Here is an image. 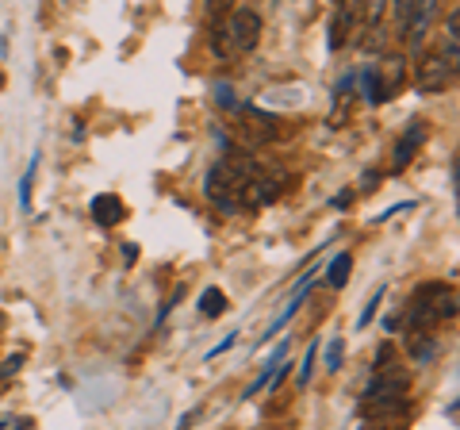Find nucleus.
I'll list each match as a JSON object with an SVG mask.
<instances>
[{
	"instance_id": "1",
	"label": "nucleus",
	"mask_w": 460,
	"mask_h": 430,
	"mask_svg": "<svg viewBox=\"0 0 460 430\" xmlns=\"http://www.w3.org/2000/svg\"><path fill=\"white\" fill-rule=\"evenodd\" d=\"M456 315V292L441 281H426L414 289L411 304H407V323L411 335H434V327Z\"/></svg>"
},
{
	"instance_id": "2",
	"label": "nucleus",
	"mask_w": 460,
	"mask_h": 430,
	"mask_svg": "<svg viewBox=\"0 0 460 430\" xmlns=\"http://www.w3.org/2000/svg\"><path fill=\"white\" fill-rule=\"evenodd\" d=\"M361 85H365V96L372 104H380V100H392L402 85H407V62L399 58V54H387L380 66H368L361 74Z\"/></svg>"
},
{
	"instance_id": "3",
	"label": "nucleus",
	"mask_w": 460,
	"mask_h": 430,
	"mask_svg": "<svg viewBox=\"0 0 460 430\" xmlns=\"http://www.w3.org/2000/svg\"><path fill=\"white\" fill-rule=\"evenodd\" d=\"M261 12H253V8H238V12H230V20L223 27V35L230 39V50H238V54H250L257 42H261Z\"/></svg>"
},
{
	"instance_id": "4",
	"label": "nucleus",
	"mask_w": 460,
	"mask_h": 430,
	"mask_svg": "<svg viewBox=\"0 0 460 430\" xmlns=\"http://www.w3.org/2000/svg\"><path fill=\"white\" fill-rule=\"evenodd\" d=\"M365 20H368V8H361V4H338L334 20H330V47L341 50L345 42L361 31Z\"/></svg>"
},
{
	"instance_id": "5",
	"label": "nucleus",
	"mask_w": 460,
	"mask_h": 430,
	"mask_svg": "<svg viewBox=\"0 0 460 430\" xmlns=\"http://www.w3.org/2000/svg\"><path fill=\"white\" fill-rule=\"evenodd\" d=\"M456 66H449L441 54H429V58L419 62V89L422 93H441L445 85H453Z\"/></svg>"
},
{
	"instance_id": "6",
	"label": "nucleus",
	"mask_w": 460,
	"mask_h": 430,
	"mask_svg": "<svg viewBox=\"0 0 460 430\" xmlns=\"http://www.w3.org/2000/svg\"><path fill=\"white\" fill-rule=\"evenodd\" d=\"M422 142H426V123H411L407 131H402V139L395 142V154H392V174H402V169H407L411 154L419 150Z\"/></svg>"
},
{
	"instance_id": "7",
	"label": "nucleus",
	"mask_w": 460,
	"mask_h": 430,
	"mask_svg": "<svg viewBox=\"0 0 460 430\" xmlns=\"http://www.w3.org/2000/svg\"><path fill=\"white\" fill-rule=\"evenodd\" d=\"M93 215H96V223L115 227L119 219H127V204H123L119 196H96L93 200Z\"/></svg>"
},
{
	"instance_id": "8",
	"label": "nucleus",
	"mask_w": 460,
	"mask_h": 430,
	"mask_svg": "<svg viewBox=\"0 0 460 430\" xmlns=\"http://www.w3.org/2000/svg\"><path fill=\"white\" fill-rule=\"evenodd\" d=\"M456 31H460V12L453 8V12H449V20H445V31H441V50H438V54H441V58L449 62V66H456V42H460V35H456Z\"/></svg>"
},
{
	"instance_id": "9",
	"label": "nucleus",
	"mask_w": 460,
	"mask_h": 430,
	"mask_svg": "<svg viewBox=\"0 0 460 430\" xmlns=\"http://www.w3.org/2000/svg\"><path fill=\"white\" fill-rule=\"evenodd\" d=\"M199 311H204V319H219V315L226 311V296H223V289H204L199 292Z\"/></svg>"
},
{
	"instance_id": "10",
	"label": "nucleus",
	"mask_w": 460,
	"mask_h": 430,
	"mask_svg": "<svg viewBox=\"0 0 460 430\" xmlns=\"http://www.w3.org/2000/svg\"><path fill=\"white\" fill-rule=\"evenodd\" d=\"M407 342H411V357H414V362H429V357L438 354V338L434 335H411Z\"/></svg>"
},
{
	"instance_id": "11",
	"label": "nucleus",
	"mask_w": 460,
	"mask_h": 430,
	"mask_svg": "<svg viewBox=\"0 0 460 430\" xmlns=\"http://www.w3.org/2000/svg\"><path fill=\"white\" fill-rule=\"evenodd\" d=\"M349 265H353V257L349 254H338L334 262H330V269H326V281L334 284V289H341L345 277H349Z\"/></svg>"
},
{
	"instance_id": "12",
	"label": "nucleus",
	"mask_w": 460,
	"mask_h": 430,
	"mask_svg": "<svg viewBox=\"0 0 460 430\" xmlns=\"http://www.w3.org/2000/svg\"><path fill=\"white\" fill-rule=\"evenodd\" d=\"M35 166H39V162H31V166H27L23 184H20V204H23V208H31V177H35Z\"/></svg>"
},
{
	"instance_id": "13",
	"label": "nucleus",
	"mask_w": 460,
	"mask_h": 430,
	"mask_svg": "<svg viewBox=\"0 0 460 430\" xmlns=\"http://www.w3.org/2000/svg\"><path fill=\"white\" fill-rule=\"evenodd\" d=\"M314 357H319V342H311V346H307L304 372H299V384H307V381H311V372H314Z\"/></svg>"
},
{
	"instance_id": "14",
	"label": "nucleus",
	"mask_w": 460,
	"mask_h": 430,
	"mask_svg": "<svg viewBox=\"0 0 460 430\" xmlns=\"http://www.w3.org/2000/svg\"><path fill=\"white\" fill-rule=\"evenodd\" d=\"M380 300H384V289H376V292H372V300H368V308L361 311V319H357V327H368V323H372V315H376V308H380Z\"/></svg>"
},
{
	"instance_id": "15",
	"label": "nucleus",
	"mask_w": 460,
	"mask_h": 430,
	"mask_svg": "<svg viewBox=\"0 0 460 430\" xmlns=\"http://www.w3.org/2000/svg\"><path fill=\"white\" fill-rule=\"evenodd\" d=\"M338 365H341V338H334L330 342V350H326V369L338 372Z\"/></svg>"
},
{
	"instance_id": "16",
	"label": "nucleus",
	"mask_w": 460,
	"mask_h": 430,
	"mask_svg": "<svg viewBox=\"0 0 460 430\" xmlns=\"http://www.w3.org/2000/svg\"><path fill=\"white\" fill-rule=\"evenodd\" d=\"M215 96H219V104H223V108H238V100H234V89H226L223 81L215 85Z\"/></svg>"
},
{
	"instance_id": "17",
	"label": "nucleus",
	"mask_w": 460,
	"mask_h": 430,
	"mask_svg": "<svg viewBox=\"0 0 460 430\" xmlns=\"http://www.w3.org/2000/svg\"><path fill=\"white\" fill-rule=\"evenodd\" d=\"M234 338H238V335H234V331H230V335H226V338H223V342H219V346H215V350H211L208 357H219L223 350H230V346H234Z\"/></svg>"
},
{
	"instance_id": "18",
	"label": "nucleus",
	"mask_w": 460,
	"mask_h": 430,
	"mask_svg": "<svg viewBox=\"0 0 460 430\" xmlns=\"http://www.w3.org/2000/svg\"><path fill=\"white\" fill-rule=\"evenodd\" d=\"M196 419H199V408H196V411H189V415H184V419H181V426H177V430H189V426H192Z\"/></svg>"
}]
</instances>
